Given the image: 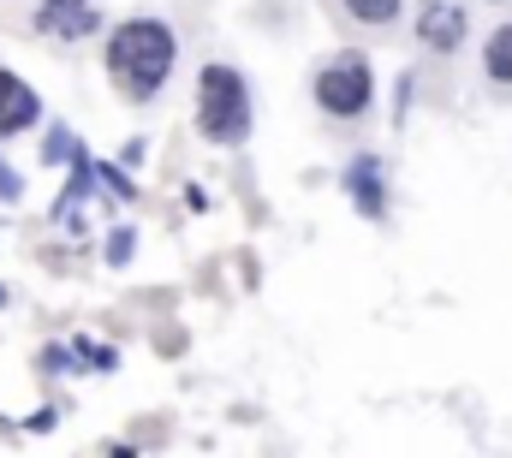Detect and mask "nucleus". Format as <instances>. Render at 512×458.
Returning a JSON list of instances; mask_svg holds the SVG:
<instances>
[{
	"label": "nucleus",
	"mask_w": 512,
	"mask_h": 458,
	"mask_svg": "<svg viewBox=\"0 0 512 458\" xmlns=\"http://www.w3.org/2000/svg\"><path fill=\"white\" fill-rule=\"evenodd\" d=\"M36 119H42L36 90H30L18 72H0V137H18V131H30Z\"/></svg>",
	"instance_id": "obj_6"
},
{
	"label": "nucleus",
	"mask_w": 512,
	"mask_h": 458,
	"mask_svg": "<svg viewBox=\"0 0 512 458\" xmlns=\"http://www.w3.org/2000/svg\"><path fill=\"white\" fill-rule=\"evenodd\" d=\"M483 72H489L495 84H507V90H512V24H501V30L483 42Z\"/></svg>",
	"instance_id": "obj_8"
},
{
	"label": "nucleus",
	"mask_w": 512,
	"mask_h": 458,
	"mask_svg": "<svg viewBox=\"0 0 512 458\" xmlns=\"http://www.w3.org/2000/svg\"><path fill=\"white\" fill-rule=\"evenodd\" d=\"M0 304H6V292H0Z\"/></svg>",
	"instance_id": "obj_14"
},
{
	"label": "nucleus",
	"mask_w": 512,
	"mask_h": 458,
	"mask_svg": "<svg viewBox=\"0 0 512 458\" xmlns=\"http://www.w3.org/2000/svg\"><path fill=\"white\" fill-rule=\"evenodd\" d=\"M197 131L209 143H245L251 137V90L233 66H203L197 78Z\"/></svg>",
	"instance_id": "obj_2"
},
{
	"label": "nucleus",
	"mask_w": 512,
	"mask_h": 458,
	"mask_svg": "<svg viewBox=\"0 0 512 458\" xmlns=\"http://www.w3.org/2000/svg\"><path fill=\"white\" fill-rule=\"evenodd\" d=\"M417 42L435 48V54H453L465 42V6L459 0H423L417 12Z\"/></svg>",
	"instance_id": "obj_5"
},
{
	"label": "nucleus",
	"mask_w": 512,
	"mask_h": 458,
	"mask_svg": "<svg viewBox=\"0 0 512 458\" xmlns=\"http://www.w3.org/2000/svg\"><path fill=\"white\" fill-rule=\"evenodd\" d=\"M78 155H84V149H78V137H72L66 125H54V131H48V143H42V161H78Z\"/></svg>",
	"instance_id": "obj_10"
},
{
	"label": "nucleus",
	"mask_w": 512,
	"mask_h": 458,
	"mask_svg": "<svg viewBox=\"0 0 512 458\" xmlns=\"http://www.w3.org/2000/svg\"><path fill=\"white\" fill-rule=\"evenodd\" d=\"M90 167H96V161H90ZM96 179H102V185H108V191H114L120 203H131V197H137V185H131L120 167H96Z\"/></svg>",
	"instance_id": "obj_12"
},
{
	"label": "nucleus",
	"mask_w": 512,
	"mask_h": 458,
	"mask_svg": "<svg viewBox=\"0 0 512 458\" xmlns=\"http://www.w3.org/2000/svg\"><path fill=\"white\" fill-rule=\"evenodd\" d=\"M18 197H24V185H18V173L0 161V203H18Z\"/></svg>",
	"instance_id": "obj_13"
},
{
	"label": "nucleus",
	"mask_w": 512,
	"mask_h": 458,
	"mask_svg": "<svg viewBox=\"0 0 512 458\" xmlns=\"http://www.w3.org/2000/svg\"><path fill=\"white\" fill-rule=\"evenodd\" d=\"M108 72H114L120 96L149 102L167 84V72H173V30L161 18H126L108 36Z\"/></svg>",
	"instance_id": "obj_1"
},
{
	"label": "nucleus",
	"mask_w": 512,
	"mask_h": 458,
	"mask_svg": "<svg viewBox=\"0 0 512 458\" xmlns=\"http://www.w3.org/2000/svg\"><path fill=\"white\" fill-rule=\"evenodd\" d=\"M96 24H102V12H96L90 0H42V6H36V30H42L48 42H84Z\"/></svg>",
	"instance_id": "obj_4"
},
{
	"label": "nucleus",
	"mask_w": 512,
	"mask_h": 458,
	"mask_svg": "<svg viewBox=\"0 0 512 458\" xmlns=\"http://www.w3.org/2000/svg\"><path fill=\"white\" fill-rule=\"evenodd\" d=\"M131 250H137V232H131V227H114V238H108V262H114V268H126Z\"/></svg>",
	"instance_id": "obj_11"
},
{
	"label": "nucleus",
	"mask_w": 512,
	"mask_h": 458,
	"mask_svg": "<svg viewBox=\"0 0 512 458\" xmlns=\"http://www.w3.org/2000/svg\"><path fill=\"white\" fill-rule=\"evenodd\" d=\"M340 6H346L358 24H376V30H382V24L399 18V6H405V0H340Z\"/></svg>",
	"instance_id": "obj_9"
},
{
	"label": "nucleus",
	"mask_w": 512,
	"mask_h": 458,
	"mask_svg": "<svg viewBox=\"0 0 512 458\" xmlns=\"http://www.w3.org/2000/svg\"><path fill=\"white\" fill-rule=\"evenodd\" d=\"M370 102H376V78L364 54H340L316 72V108L328 119H364Z\"/></svg>",
	"instance_id": "obj_3"
},
{
	"label": "nucleus",
	"mask_w": 512,
	"mask_h": 458,
	"mask_svg": "<svg viewBox=\"0 0 512 458\" xmlns=\"http://www.w3.org/2000/svg\"><path fill=\"white\" fill-rule=\"evenodd\" d=\"M346 191H352V203H358L364 221H382L387 215V185H382V161L376 155H358L346 167Z\"/></svg>",
	"instance_id": "obj_7"
}]
</instances>
